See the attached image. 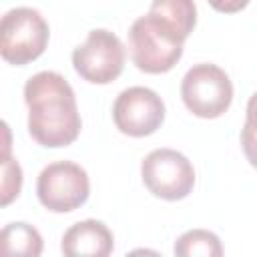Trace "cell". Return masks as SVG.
I'll use <instances>...</instances> for the list:
<instances>
[{"mask_svg":"<svg viewBox=\"0 0 257 257\" xmlns=\"http://www.w3.org/2000/svg\"><path fill=\"white\" fill-rule=\"evenodd\" d=\"M24 102L28 104V133L38 145L58 149L76 141L82 120L74 90L62 74L42 70L30 76L24 84Z\"/></svg>","mask_w":257,"mask_h":257,"instance_id":"1","label":"cell"},{"mask_svg":"<svg viewBox=\"0 0 257 257\" xmlns=\"http://www.w3.org/2000/svg\"><path fill=\"white\" fill-rule=\"evenodd\" d=\"M241 147H243V153H245L247 161L251 163V167L257 169V131L251 128L247 122L241 128Z\"/></svg>","mask_w":257,"mask_h":257,"instance_id":"14","label":"cell"},{"mask_svg":"<svg viewBox=\"0 0 257 257\" xmlns=\"http://www.w3.org/2000/svg\"><path fill=\"white\" fill-rule=\"evenodd\" d=\"M72 66L80 78L92 84H108L124 68V46L116 34L104 28L88 32L86 40L74 48Z\"/></svg>","mask_w":257,"mask_h":257,"instance_id":"7","label":"cell"},{"mask_svg":"<svg viewBox=\"0 0 257 257\" xmlns=\"http://www.w3.org/2000/svg\"><path fill=\"white\" fill-rule=\"evenodd\" d=\"M2 249L10 255H30L36 257L42 253V237L40 233L22 221L8 223L2 229Z\"/></svg>","mask_w":257,"mask_h":257,"instance_id":"11","label":"cell"},{"mask_svg":"<svg viewBox=\"0 0 257 257\" xmlns=\"http://www.w3.org/2000/svg\"><path fill=\"white\" fill-rule=\"evenodd\" d=\"M181 98L195 116L217 118L231 106L233 84L223 68L211 62H201L189 68L183 76Z\"/></svg>","mask_w":257,"mask_h":257,"instance_id":"4","label":"cell"},{"mask_svg":"<svg viewBox=\"0 0 257 257\" xmlns=\"http://www.w3.org/2000/svg\"><path fill=\"white\" fill-rule=\"evenodd\" d=\"M141 177L145 187L165 201H181L195 187V169L191 161L175 149L151 151L141 165Z\"/></svg>","mask_w":257,"mask_h":257,"instance_id":"6","label":"cell"},{"mask_svg":"<svg viewBox=\"0 0 257 257\" xmlns=\"http://www.w3.org/2000/svg\"><path fill=\"white\" fill-rule=\"evenodd\" d=\"M183 38L157 20L145 14L128 28V48L139 70L149 74L169 72L183 56Z\"/></svg>","mask_w":257,"mask_h":257,"instance_id":"2","label":"cell"},{"mask_svg":"<svg viewBox=\"0 0 257 257\" xmlns=\"http://www.w3.org/2000/svg\"><path fill=\"white\" fill-rule=\"evenodd\" d=\"M48 36V22L36 8H12L0 22V54L6 62L24 66L44 52Z\"/></svg>","mask_w":257,"mask_h":257,"instance_id":"3","label":"cell"},{"mask_svg":"<svg viewBox=\"0 0 257 257\" xmlns=\"http://www.w3.org/2000/svg\"><path fill=\"white\" fill-rule=\"evenodd\" d=\"M149 14L177 32L183 40L197 24V8L193 0H153Z\"/></svg>","mask_w":257,"mask_h":257,"instance_id":"10","label":"cell"},{"mask_svg":"<svg viewBox=\"0 0 257 257\" xmlns=\"http://www.w3.org/2000/svg\"><path fill=\"white\" fill-rule=\"evenodd\" d=\"M60 249L66 257H106L114 249V239L102 221L86 219L62 235Z\"/></svg>","mask_w":257,"mask_h":257,"instance_id":"9","label":"cell"},{"mask_svg":"<svg viewBox=\"0 0 257 257\" xmlns=\"http://www.w3.org/2000/svg\"><path fill=\"white\" fill-rule=\"evenodd\" d=\"M112 120L122 135L149 137L165 120V102L153 88L128 86L112 104Z\"/></svg>","mask_w":257,"mask_h":257,"instance_id":"8","label":"cell"},{"mask_svg":"<svg viewBox=\"0 0 257 257\" xmlns=\"http://www.w3.org/2000/svg\"><path fill=\"white\" fill-rule=\"evenodd\" d=\"M90 181L86 171L72 161L46 165L36 181L38 201L52 213H70L86 203Z\"/></svg>","mask_w":257,"mask_h":257,"instance_id":"5","label":"cell"},{"mask_svg":"<svg viewBox=\"0 0 257 257\" xmlns=\"http://www.w3.org/2000/svg\"><path fill=\"white\" fill-rule=\"evenodd\" d=\"M175 255L179 257H219L223 255V245L213 231L191 229L183 233L175 243Z\"/></svg>","mask_w":257,"mask_h":257,"instance_id":"12","label":"cell"},{"mask_svg":"<svg viewBox=\"0 0 257 257\" xmlns=\"http://www.w3.org/2000/svg\"><path fill=\"white\" fill-rule=\"evenodd\" d=\"M245 122H247L251 128L257 131V92L251 94V98H249V102H247V118H245Z\"/></svg>","mask_w":257,"mask_h":257,"instance_id":"16","label":"cell"},{"mask_svg":"<svg viewBox=\"0 0 257 257\" xmlns=\"http://www.w3.org/2000/svg\"><path fill=\"white\" fill-rule=\"evenodd\" d=\"M209 4L217 10V12H225V14H235L239 10H243L249 0H209Z\"/></svg>","mask_w":257,"mask_h":257,"instance_id":"15","label":"cell"},{"mask_svg":"<svg viewBox=\"0 0 257 257\" xmlns=\"http://www.w3.org/2000/svg\"><path fill=\"white\" fill-rule=\"evenodd\" d=\"M4 177H2V205H8L14 197H18L22 187V169L20 165L10 159L8 153H4Z\"/></svg>","mask_w":257,"mask_h":257,"instance_id":"13","label":"cell"}]
</instances>
